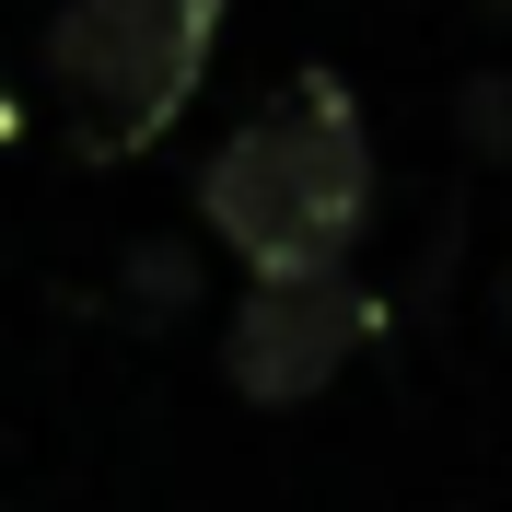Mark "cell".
I'll use <instances>...</instances> for the list:
<instances>
[{"label": "cell", "instance_id": "obj_1", "mask_svg": "<svg viewBox=\"0 0 512 512\" xmlns=\"http://www.w3.org/2000/svg\"><path fill=\"white\" fill-rule=\"evenodd\" d=\"M198 222L245 256V280H303L338 268L373 222V140L338 70H303L233 128L198 175Z\"/></svg>", "mask_w": 512, "mask_h": 512}, {"label": "cell", "instance_id": "obj_2", "mask_svg": "<svg viewBox=\"0 0 512 512\" xmlns=\"http://www.w3.org/2000/svg\"><path fill=\"white\" fill-rule=\"evenodd\" d=\"M210 47H222V0H59L47 70H59L70 140L94 163L152 152L163 128L198 105Z\"/></svg>", "mask_w": 512, "mask_h": 512}, {"label": "cell", "instance_id": "obj_3", "mask_svg": "<svg viewBox=\"0 0 512 512\" xmlns=\"http://www.w3.org/2000/svg\"><path fill=\"white\" fill-rule=\"evenodd\" d=\"M373 338V291H350L338 268H303V280H256L233 303V338H222V373L233 396L256 408H303L338 384V361Z\"/></svg>", "mask_w": 512, "mask_h": 512}, {"label": "cell", "instance_id": "obj_4", "mask_svg": "<svg viewBox=\"0 0 512 512\" xmlns=\"http://www.w3.org/2000/svg\"><path fill=\"white\" fill-rule=\"evenodd\" d=\"M501 12H512V0H501Z\"/></svg>", "mask_w": 512, "mask_h": 512}]
</instances>
